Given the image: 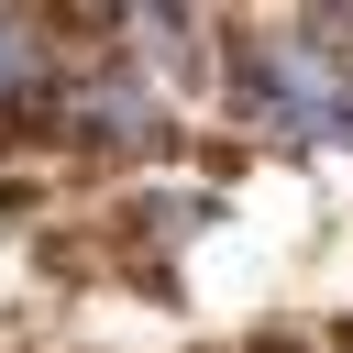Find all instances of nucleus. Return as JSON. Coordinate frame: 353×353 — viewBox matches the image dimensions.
<instances>
[{"label": "nucleus", "instance_id": "nucleus-1", "mask_svg": "<svg viewBox=\"0 0 353 353\" xmlns=\"http://www.w3.org/2000/svg\"><path fill=\"white\" fill-rule=\"evenodd\" d=\"M232 99H243L254 121H276L287 143H353V77L331 66L320 33H265V44H243Z\"/></svg>", "mask_w": 353, "mask_h": 353}, {"label": "nucleus", "instance_id": "nucleus-2", "mask_svg": "<svg viewBox=\"0 0 353 353\" xmlns=\"http://www.w3.org/2000/svg\"><path fill=\"white\" fill-rule=\"evenodd\" d=\"M66 121H77V132H132V143H143V132H154V99H143L132 77H88V88L66 99Z\"/></svg>", "mask_w": 353, "mask_h": 353}, {"label": "nucleus", "instance_id": "nucleus-3", "mask_svg": "<svg viewBox=\"0 0 353 353\" xmlns=\"http://www.w3.org/2000/svg\"><path fill=\"white\" fill-rule=\"evenodd\" d=\"M11 88H44V77H33V33H22V22H0V99H11Z\"/></svg>", "mask_w": 353, "mask_h": 353}]
</instances>
